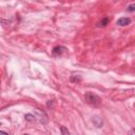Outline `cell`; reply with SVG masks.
<instances>
[{"instance_id":"cell-1","label":"cell","mask_w":135,"mask_h":135,"mask_svg":"<svg viewBox=\"0 0 135 135\" xmlns=\"http://www.w3.org/2000/svg\"><path fill=\"white\" fill-rule=\"evenodd\" d=\"M84 100L88 105L93 106V107H98L101 105V99L98 95H96L95 93L92 92H87L84 94Z\"/></svg>"},{"instance_id":"cell-2","label":"cell","mask_w":135,"mask_h":135,"mask_svg":"<svg viewBox=\"0 0 135 135\" xmlns=\"http://www.w3.org/2000/svg\"><path fill=\"white\" fill-rule=\"evenodd\" d=\"M92 122H93V125L96 128H101L102 126H104V121H102V119L99 116H93L92 117Z\"/></svg>"},{"instance_id":"cell-3","label":"cell","mask_w":135,"mask_h":135,"mask_svg":"<svg viewBox=\"0 0 135 135\" xmlns=\"http://www.w3.org/2000/svg\"><path fill=\"white\" fill-rule=\"evenodd\" d=\"M131 23V19L130 18H127V17H122V18H119L117 20L116 24L119 25V26H126L128 24Z\"/></svg>"},{"instance_id":"cell-4","label":"cell","mask_w":135,"mask_h":135,"mask_svg":"<svg viewBox=\"0 0 135 135\" xmlns=\"http://www.w3.org/2000/svg\"><path fill=\"white\" fill-rule=\"evenodd\" d=\"M64 50H66V48H64V47H55V48L53 49V55L54 56L61 55Z\"/></svg>"},{"instance_id":"cell-5","label":"cell","mask_w":135,"mask_h":135,"mask_svg":"<svg viewBox=\"0 0 135 135\" xmlns=\"http://www.w3.org/2000/svg\"><path fill=\"white\" fill-rule=\"evenodd\" d=\"M110 22V19L108 17H105L104 19H101V21H99L98 22V26H100V28H104V26L108 25V23Z\"/></svg>"},{"instance_id":"cell-6","label":"cell","mask_w":135,"mask_h":135,"mask_svg":"<svg viewBox=\"0 0 135 135\" xmlns=\"http://www.w3.org/2000/svg\"><path fill=\"white\" fill-rule=\"evenodd\" d=\"M24 118H25V120H26V121H34V120H35V118H36V116L33 115V114H25Z\"/></svg>"},{"instance_id":"cell-7","label":"cell","mask_w":135,"mask_h":135,"mask_svg":"<svg viewBox=\"0 0 135 135\" xmlns=\"http://www.w3.org/2000/svg\"><path fill=\"white\" fill-rule=\"evenodd\" d=\"M71 81L72 82H80L81 81V78H80L78 75H72L71 76Z\"/></svg>"},{"instance_id":"cell-8","label":"cell","mask_w":135,"mask_h":135,"mask_svg":"<svg viewBox=\"0 0 135 135\" xmlns=\"http://www.w3.org/2000/svg\"><path fill=\"white\" fill-rule=\"evenodd\" d=\"M60 131H61L62 135H70V132H69V130L66 127H60Z\"/></svg>"},{"instance_id":"cell-9","label":"cell","mask_w":135,"mask_h":135,"mask_svg":"<svg viewBox=\"0 0 135 135\" xmlns=\"http://www.w3.org/2000/svg\"><path fill=\"white\" fill-rule=\"evenodd\" d=\"M127 11H128V12H130V13L135 12V3H132V4L129 5V7L127 8Z\"/></svg>"},{"instance_id":"cell-10","label":"cell","mask_w":135,"mask_h":135,"mask_svg":"<svg viewBox=\"0 0 135 135\" xmlns=\"http://www.w3.org/2000/svg\"><path fill=\"white\" fill-rule=\"evenodd\" d=\"M127 135H135V129H131V130L128 132Z\"/></svg>"},{"instance_id":"cell-11","label":"cell","mask_w":135,"mask_h":135,"mask_svg":"<svg viewBox=\"0 0 135 135\" xmlns=\"http://www.w3.org/2000/svg\"><path fill=\"white\" fill-rule=\"evenodd\" d=\"M0 135H9V133L4 132V131H0Z\"/></svg>"},{"instance_id":"cell-12","label":"cell","mask_w":135,"mask_h":135,"mask_svg":"<svg viewBox=\"0 0 135 135\" xmlns=\"http://www.w3.org/2000/svg\"><path fill=\"white\" fill-rule=\"evenodd\" d=\"M23 135H29V134H23Z\"/></svg>"}]
</instances>
